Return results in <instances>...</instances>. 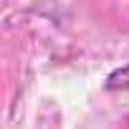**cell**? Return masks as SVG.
<instances>
[{"instance_id":"1","label":"cell","mask_w":129,"mask_h":129,"mask_svg":"<svg viewBox=\"0 0 129 129\" xmlns=\"http://www.w3.org/2000/svg\"><path fill=\"white\" fill-rule=\"evenodd\" d=\"M106 89H129V63L124 69H116L106 79Z\"/></svg>"}]
</instances>
